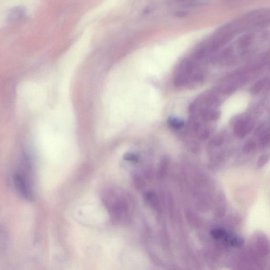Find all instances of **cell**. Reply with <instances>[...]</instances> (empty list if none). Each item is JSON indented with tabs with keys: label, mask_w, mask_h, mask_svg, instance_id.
<instances>
[{
	"label": "cell",
	"mask_w": 270,
	"mask_h": 270,
	"mask_svg": "<svg viewBox=\"0 0 270 270\" xmlns=\"http://www.w3.org/2000/svg\"><path fill=\"white\" fill-rule=\"evenodd\" d=\"M127 198L114 191H108L104 197V203L115 220L121 221L129 217V205Z\"/></svg>",
	"instance_id": "cell-1"
},
{
	"label": "cell",
	"mask_w": 270,
	"mask_h": 270,
	"mask_svg": "<svg viewBox=\"0 0 270 270\" xmlns=\"http://www.w3.org/2000/svg\"><path fill=\"white\" fill-rule=\"evenodd\" d=\"M14 183L17 190L24 198L33 200L34 194L27 175L24 174V171H18L14 178Z\"/></svg>",
	"instance_id": "cell-2"
},
{
	"label": "cell",
	"mask_w": 270,
	"mask_h": 270,
	"mask_svg": "<svg viewBox=\"0 0 270 270\" xmlns=\"http://www.w3.org/2000/svg\"><path fill=\"white\" fill-rule=\"evenodd\" d=\"M253 127V123L249 119H242L238 121L235 125L234 134L238 137L243 138L252 130Z\"/></svg>",
	"instance_id": "cell-3"
},
{
	"label": "cell",
	"mask_w": 270,
	"mask_h": 270,
	"mask_svg": "<svg viewBox=\"0 0 270 270\" xmlns=\"http://www.w3.org/2000/svg\"><path fill=\"white\" fill-rule=\"evenodd\" d=\"M227 245L233 247H241L244 243V239L240 236L227 231L222 240Z\"/></svg>",
	"instance_id": "cell-4"
},
{
	"label": "cell",
	"mask_w": 270,
	"mask_h": 270,
	"mask_svg": "<svg viewBox=\"0 0 270 270\" xmlns=\"http://www.w3.org/2000/svg\"><path fill=\"white\" fill-rule=\"evenodd\" d=\"M8 236L4 228L0 227V254L3 253L7 248Z\"/></svg>",
	"instance_id": "cell-5"
},
{
	"label": "cell",
	"mask_w": 270,
	"mask_h": 270,
	"mask_svg": "<svg viewBox=\"0 0 270 270\" xmlns=\"http://www.w3.org/2000/svg\"><path fill=\"white\" fill-rule=\"evenodd\" d=\"M169 126L174 129H181L184 126V121L179 118L170 117L168 120Z\"/></svg>",
	"instance_id": "cell-6"
},
{
	"label": "cell",
	"mask_w": 270,
	"mask_h": 270,
	"mask_svg": "<svg viewBox=\"0 0 270 270\" xmlns=\"http://www.w3.org/2000/svg\"><path fill=\"white\" fill-rule=\"evenodd\" d=\"M227 230L222 228H215L210 231L211 236L217 240H222Z\"/></svg>",
	"instance_id": "cell-7"
},
{
	"label": "cell",
	"mask_w": 270,
	"mask_h": 270,
	"mask_svg": "<svg viewBox=\"0 0 270 270\" xmlns=\"http://www.w3.org/2000/svg\"><path fill=\"white\" fill-rule=\"evenodd\" d=\"M252 42V37L246 35L242 37L239 41V46L242 49L247 48Z\"/></svg>",
	"instance_id": "cell-8"
},
{
	"label": "cell",
	"mask_w": 270,
	"mask_h": 270,
	"mask_svg": "<svg viewBox=\"0 0 270 270\" xmlns=\"http://www.w3.org/2000/svg\"><path fill=\"white\" fill-rule=\"evenodd\" d=\"M146 201L152 207H156L157 203V198L155 194L153 192H147L145 195Z\"/></svg>",
	"instance_id": "cell-9"
},
{
	"label": "cell",
	"mask_w": 270,
	"mask_h": 270,
	"mask_svg": "<svg viewBox=\"0 0 270 270\" xmlns=\"http://www.w3.org/2000/svg\"><path fill=\"white\" fill-rule=\"evenodd\" d=\"M266 83L265 80H261L257 82L251 89V92L254 95L259 94L265 87Z\"/></svg>",
	"instance_id": "cell-10"
},
{
	"label": "cell",
	"mask_w": 270,
	"mask_h": 270,
	"mask_svg": "<svg viewBox=\"0 0 270 270\" xmlns=\"http://www.w3.org/2000/svg\"><path fill=\"white\" fill-rule=\"evenodd\" d=\"M256 143L254 141L251 140L243 147V151L244 153H249L250 152L255 149L256 148Z\"/></svg>",
	"instance_id": "cell-11"
},
{
	"label": "cell",
	"mask_w": 270,
	"mask_h": 270,
	"mask_svg": "<svg viewBox=\"0 0 270 270\" xmlns=\"http://www.w3.org/2000/svg\"><path fill=\"white\" fill-rule=\"evenodd\" d=\"M270 139V134L266 133L263 134L260 138V141L261 145L266 146L269 144Z\"/></svg>",
	"instance_id": "cell-12"
},
{
	"label": "cell",
	"mask_w": 270,
	"mask_h": 270,
	"mask_svg": "<svg viewBox=\"0 0 270 270\" xmlns=\"http://www.w3.org/2000/svg\"><path fill=\"white\" fill-rule=\"evenodd\" d=\"M269 160V156L267 155L261 156L258 162H257V165L259 167H262L264 166Z\"/></svg>",
	"instance_id": "cell-13"
},
{
	"label": "cell",
	"mask_w": 270,
	"mask_h": 270,
	"mask_svg": "<svg viewBox=\"0 0 270 270\" xmlns=\"http://www.w3.org/2000/svg\"><path fill=\"white\" fill-rule=\"evenodd\" d=\"M125 159L127 160H128V161L135 162H138V158L136 155H134V154H127V155L125 156Z\"/></svg>",
	"instance_id": "cell-14"
},
{
	"label": "cell",
	"mask_w": 270,
	"mask_h": 270,
	"mask_svg": "<svg viewBox=\"0 0 270 270\" xmlns=\"http://www.w3.org/2000/svg\"><path fill=\"white\" fill-rule=\"evenodd\" d=\"M223 140L221 138H218L215 139V140L213 141V143L216 146L220 145L222 144Z\"/></svg>",
	"instance_id": "cell-15"
},
{
	"label": "cell",
	"mask_w": 270,
	"mask_h": 270,
	"mask_svg": "<svg viewBox=\"0 0 270 270\" xmlns=\"http://www.w3.org/2000/svg\"><path fill=\"white\" fill-rule=\"evenodd\" d=\"M209 135H210V133H209V132H208V131L206 130V131H204L201 135V137L202 138V139H206L207 138H208L209 136Z\"/></svg>",
	"instance_id": "cell-16"
}]
</instances>
